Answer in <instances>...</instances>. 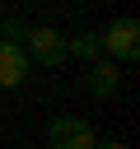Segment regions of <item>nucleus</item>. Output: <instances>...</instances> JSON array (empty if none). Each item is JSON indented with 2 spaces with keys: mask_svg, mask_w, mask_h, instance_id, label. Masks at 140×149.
I'll use <instances>...</instances> for the list:
<instances>
[{
  "mask_svg": "<svg viewBox=\"0 0 140 149\" xmlns=\"http://www.w3.org/2000/svg\"><path fill=\"white\" fill-rule=\"evenodd\" d=\"M98 51L107 61H135L140 56V23L135 19H112L98 33Z\"/></svg>",
  "mask_w": 140,
  "mask_h": 149,
  "instance_id": "f257e3e1",
  "label": "nucleus"
},
{
  "mask_svg": "<svg viewBox=\"0 0 140 149\" xmlns=\"http://www.w3.org/2000/svg\"><path fill=\"white\" fill-rule=\"evenodd\" d=\"M23 51H28V61H37V65L56 70V65H65V33H56V28L37 23V28H28V33H23Z\"/></svg>",
  "mask_w": 140,
  "mask_h": 149,
  "instance_id": "f03ea898",
  "label": "nucleus"
},
{
  "mask_svg": "<svg viewBox=\"0 0 140 149\" xmlns=\"http://www.w3.org/2000/svg\"><path fill=\"white\" fill-rule=\"evenodd\" d=\"M47 149H98V135L79 116H56L47 130Z\"/></svg>",
  "mask_w": 140,
  "mask_h": 149,
  "instance_id": "7ed1b4c3",
  "label": "nucleus"
},
{
  "mask_svg": "<svg viewBox=\"0 0 140 149\" xmlns=\"http://www.w3.org/2000/svg\"><path fill=\"white\" fill-rule=\"evenodd\" d=\"M33 61L23 51V42H0V88H19L28 79Z\"/></svg>",
  "mask_w": 140,
  "mask_h": 149,
  "instance_id": "20e7f679",
  "label": "nucleus"
},
{
  "mask_svg": "<svg viewBox=\"0 0 140 149\" xmlns=\"http://www.w3.org/2000/svg\"><path fill=\"white\" fill-rule=\"evenodd\" d=\"M117 88H121L117 61H93V65H89V93H93V98H112Z\"/></svg>",
  "mask_w": 140,
  "mask_h": 149,
  "instance_id": "39448f33",
  "label": "nucleus"
},
{
  "mask_svg": "<svg viewBox=\"0 0 140 149\" xmlns=\"http://www.w3.org/2000/svg\"><path fill=\"white\" fill-rule=\"evenodd\" d=\"M65 56H79V61H103V51H98V33H75V37H65Z\"/></svg>",
  "mask_w": 140,
  "mask_h": 149,
  "instance_id": "423d86ee",
  "label": "nucleus"
},
{
  "mask_svg": "<svg viewBox=\"0 0 140 149\" xmlns=\"http://www.w3.org/2000/svg\"><path fill=\"white\" fill-rule=\"evenodd\" d=\"M23 33H28V28H23L19 19H5V23H0V42H19Z\"/></svg>",
  "mask_w": 140,
  "mask_h": 149,
  "instance_id": "0eeeda50",
  "label": "nucleus"
},
{
  "mask_svg": "<svg viewBox=\"0 0 140 149\" xmlns=\"http://www.w3.org/2000/svg\"><path fill=\"white\" fill-rule=\"evenodd\" d=\"M98 149H131V144H121V140H107V144H98Z\"/></svg>",
  "mask_w": 140,
  "mask_h": 149,
  "instance_id": "6e6552de",
  "label": "nucleus"
}]
</instances>
